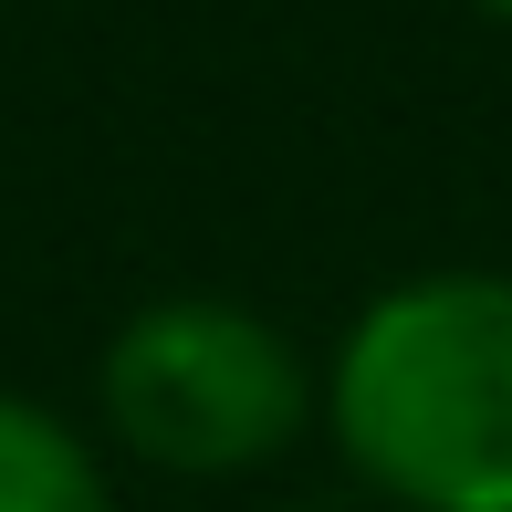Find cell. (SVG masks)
<instances>
[{
	"label": "cell",
	"mask_w": 512,
	"mask_h": 512,
	"mask_svg": "<svg viewBox=\"0 0 512 512\" xmlns=\"http://www.w3.org/2000/svg\"><path fill=\"white\" fill-rule=\"evenodd\" d=\"M0 512H115L95 439L21 387H0Z\"/></svg>",
	"instance_id": "3957f363"
},
{
	"label": "cell",
	"mask_w": 512,
	"mask_h": 512,
	"mask_svg": "<svg viewBox=\"0 0 512 512\" xmlns=\"http://www.w3.org/2000/svg\"><path fill=\"white\" fill-rule=\"evenodd\" d=\"M95 408L115 450H136L147 471L241 481L324 418V377L241 293H157L105 335Z\"/></svg>",
	"instance_id": "7a4b0ae2"
},
{
	"label": "cell",
	"mask_w": 512,
	"mask_h": 512,
	"mask_svg": "<svg viewBox=\"0 0 512 512\" xmlns=\"http://www.w3.org/2000/svg\"><path fill=\"white\" fill-rule=\"evenodd\" d=\"M471 11H481V21H502V32H512V0H471Z\"/></svg>",
	"instance_id": "277c9868"
},
{
	"label": "cell",
	"mask_w": 512,
	"mask_h": 512,
	"mask_svg": "<svg viewBox=\"0 0 512 512\" xmlns=\"http://www.w3.org/2000/svg\"><path fill=\"white\" fill-rule=\"evenodd\" d=\"M324 439L398 512H512V272L439 262L366 293L324 356Z\"/></svg>",
	"instance_id": "6da1fadb"
}]
</instances>
